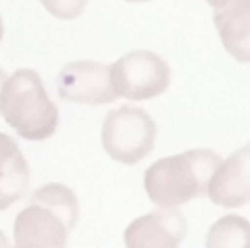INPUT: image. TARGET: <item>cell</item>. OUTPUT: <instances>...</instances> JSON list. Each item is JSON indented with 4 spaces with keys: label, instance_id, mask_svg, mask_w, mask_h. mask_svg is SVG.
I'll return each instance as SVG.
<instances>
[{
    "label": "cell",
    "instance_id": "obj_7",
    "mask_svg": "<svg viewBox=\"0 0 250 248\" xmlns=\"http://www.w3.org/2000/svg\"><path fill=\"white\" fill-rule=\"evenodd\" d=\"M187 235V220L180 211L158 207L141 215L123 233L125 248H180Z\"/></svg>",
    "mask_w": 250,
    "mask_h": 248
},
{
    "label": "cell",
    "instance_id": "obj_3",
    "mask_svg": "<svg viewBox=\"0 0 250 248\" xmlns=\"http://www.w3.org/2000/svg\"><path fill=\"white\" fill-rule=\"evenodd\" d=\"M4 121L26 141H46L60 125V110L51 101L35 70L20 68L4 82L0 97Z\"/></svg>",
    "mask_w": 250,
    "mask_h": 248
},
{
    "label": "cell",
    "instance_id": "obj_10",
    "mask_svg": "<svg viewBox=\"0 0 250 248\" xmlns=\"http://www.w3.org/2000/svg\"><path fill=\"white\" fill-rule=\"evenodd\" d=\"M29 165L11 136L0 132V211L24 198L29 189Z\"/></svg>",
    "mask_w": 250,
    "mask_h": 248
},
{
    "label": "cell",
    "instance_id": "obj_5",
    "mask_svg": "<svg viewBox=\"0 0 250 248\" xmlns=\"http://www.w3.org/2000/svg\"><path fill=\"white\" fill-rule=\"evenodd\" d=\"M112 86L119 97L145 101L163 95L171 82L167 62L151 51H132L110 66Z\"/></svg>",
    "mask_w": 250,
    "mask_h": 248
},
{
    "label": "cell",
    "instance_id": "obj_8",
    "mask_svg": "<svg viewBox=\"0 0 250 248\" xmlns=\"http://www.w3.org/2000/svg\"><path fill=\"white\" fill-rule=\"evenodd\" d=\"M207 196L224 209H237L250 202V143L235 149L217 165Z\"/></svg>",
    "mask_w": 250,
    "mask_h": 248
},
{
    "label": "cell",
    "instance_id": "obj_6",
    "mask_svg": "<svg viewBox=\"0 0 250 248\" xmlns=\"http://www.w3.org/2000/svg\"><path fill=\"white\" fill-rule=\"evenodd\" d=\"M57 95L83 105H105L117 99L110 66L99 62H70L57 75Z\"/></svg>",
    "mask_w": 250,
    "mask_h": 248
},
{
    "label": "cell",
    "instance_id": "obj_11",
    "mask_svg": "<svg viewBox=\"0 0 250 248\" xmlns=\"http://www.w3.org/2000/svg\"><path fill=\"white\" fill-rule=\"evenodd\" d=\"M207 248H250V222L242 215L215 220L207 233Z\"/></svg>",
    "mask_w": 250,
    "mask_h": 248
},
{
    "label": "cell",
    "instance_id": "obj_4",
    "mask_svg": "<svg viewBox=\"0 0 250 248\" xmlns=\"http://www.w3.org/2000/svg\"><path fill=\"white\" fill-rule=\"evenodd\" d=\"M156 123L145 110L123 105L105 114L101 127V143L112 161L136 165L154 149Z\"/></svg>",
    "mask_w": 250,
    "mask_h": 248
},
{
    "label": "cell",
    "instance_id": "obj_12",
    "mask_svg": "<svg viewBox=\"0 0 250 248\" xmlns=\"http://www.w3.org/2000/svg\"><path fill=\"white\" fill-rule=\"evenodd\" d=\"M40 2L57 20H75L83 13L88 0H40Z\"/></svg>",
    "mask_w": 250,
    "mask_h": 248
},
{
    "label": "cell",
    "instance_id": "obj_16",
    "mask_svg": "<svg viewBox=\"0 0 250 248\" xmlns=\"http://www.w3.org/2000/svg\"><path fill=\"white\" fill-rule=\"evenodd\" d=\"M125 2H149V0H125Z\"/></svg>",
    "mask_w": 250,
    "mask_h": 248
},
{
    "label": "cell",
    "instance_id": "obj_1",
    "mask_svg": "<svg viewBox=\"0 0 250 248\" xmlns=\"http://www.w3.org/2000/svg\"><path fill=\"white\" fill-rule=\"evenodd\" d=\"M77 218L79 205L73 189L60 183L44 185L16 215V248H66Z\"/></svg>",
    "mask_w": 250,
    "mask_h": 248
},
{
    "label": "cell",
    "instance_id": "obj_14",
    "mask_svg": "<svg viewBox=\"0 0 250 248\" xmlns=\"http://www.w3.org/2000/svg\"><path fill=\"white\" fill-rule=\"evenodd\" d=\"M0 248H11V246H9V240L4 237L2 231H0Z\"/></svg>",
    "mask_w": 250,
    "mask_h": 248
},
{
    "label": "cell",
    "instance_id": "obj_15",
    "mask_svg": "<svg viewBox=\"0 0 250 248\" xmlns=\"http://www.w3.org/2000/svg\"><path fill=\"white\" fill-rule=\"evenodd\" d=\"M2 35H4V26H2V18H0V42H2Z\"/></svg>",
    "mask_w": 250,
    "mask_h": 248
},
{
    "label": "cell",
    "instance_id": "obj_13",
    "mask_svg": "<svg viewBox=\"0 0 250 248\" xmlns=\"http://www.w3.org/2000/svg\"><path fill=\"white\" fill-rule=\"evenodd\" d=\"M4 82H7V75H4V70L0 68V97H2V88H4Z\"/></svg>",
    "mask_w": 250,
    "mask_h": 248
},
{
    "label": "cell",
    "instance_id": "obj_9",
    "mask_svg": "<svg viewBox=\"0 0 250 248\" xmlns=\"http://www.w3.org/2000/svg\"><path fill=\"white\" fill-rule=\"evenodd\" d=\"M213 22L229 55L250 64V0H220L213 7Z\"/></svg>",
    "mask_w": 250,
    "mask_h": 248
},
{
    "label": "cell",
    "instance_id": "obj_2",
    "mask_svg": "<svg viewBox=\"0 0 250 248\" xmlns=\"http://www.w3.org/2000/svg\"><path fill=\"white\" fill-rule=\"evenodd\" d=\"M220 163V154L213 149H189L149 165L143 185L154 205L176 209L208 191V183Z\"/></svg>",
    "mask_w": 250,
    "mask_h": 248
}]
</instances>
